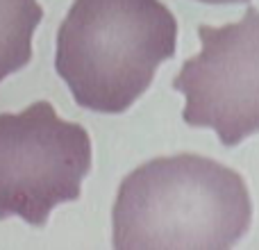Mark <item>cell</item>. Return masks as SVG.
<instances>
[{
	"mask_svg": "<svg viewBox=\"0 0 259 250\" xmlns=\"http://www.w3.org/2000/svg\"><path fill=\"white\" fill-rule=\"evenodd\" d=\"M252 223L237 171L193 152L157 157L125 175L112 210L114 248L225 250Z\"/></svg>",
	"mask_w": 259,
	"mask_h": 250,
	"instance_id": "1",
	"label": "cell"
},
{
	"mask_svg": "<svg viewBox=\"0 0 259 250\" xmlns=\"http://www.w3.org/2000/svg\"><path fill=\"white\" fill-rule=\"evenodd\" d=\"M175 46L178 21L161 0H75L57 32L55 68L80 107L123 114Z\"/></svg>",
	"mask_w": 259,
	"mask_h": 250,
	"instance_id": "2",
	"label": "cell"
},
{
	"mask_svg": "<svg viewBox=\"0 0 259 250\" xmlns=\"http://www.w3.org/2000/svg\"><path fill=\"white\" fill-rule=\"evenodd\" d=\"M91 159L89 132L59 118L48 100L0 114V221L44 228L55 207L82 196Z\"/></svg>",
	"mask_w": 259,
	"mask_h": 250,
	"instance_id": "3",
	"label": "cell"
},
{
	"mask_svg": "<svg viewBox=\"0 0 259 250\" xmlns=\"http://www.w3.org/2000/svg\"><path fill=\"white\" fill-rule=\"evenodd\" d=\"M200 53L187 59L173 80L184 94L182 118L191 128H211L234 148L259 132V9L223 27H198Z\"/></svg>",
	"mask_w": 259,
	"mask_h": 250,
	"instance_id": "4",
	"label": "cell"
},
{
	"mask_svg": "<svg viewBox=\"0 0 259 250\" xmlns=\"http://www.w3.org/2000/svg\"><path fill=\"white\" fill-rule=\"evenodd\" d=\"M44 18L36 0H0V82L32 59V36Z\"/></svg>",
	"mask_w": 259,
	"mask_h": 250,
	"instance_id": "5",
	"label": "cell"
},
{
	"mask_svg": "<svg viewBox=\"0 0 259 250\" xmlns=\"http://www.w3.org/2000/svg\"><path fill=\"white\" fill-rule=\"evenodd\" d=\"M198 3H207V5H239V3H248V0H198Z\"/></svg>",
	"mask_w": 259,
	"mask_h": 250,
	"instance_id": "6",
	"label": "cell"
}]
</instances>
